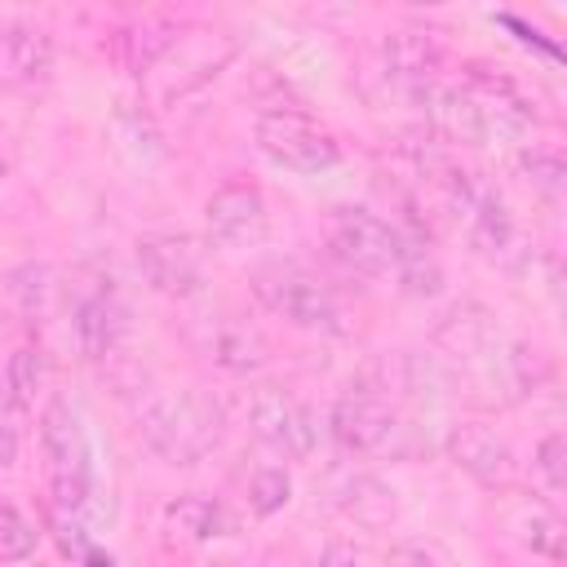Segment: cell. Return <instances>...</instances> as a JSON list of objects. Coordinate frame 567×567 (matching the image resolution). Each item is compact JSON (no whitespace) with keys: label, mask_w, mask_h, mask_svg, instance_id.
<instances>
[{"label":"cell","mask_w":567,"mask_h":567,"mask_svg":"<svg viewBox=\"0 0 567 567\" xmlns=\"http://www.w3.org/2000/svg\"><path fill=\"white\" fill-rule=\"evenodd\" d=\"M509 532L532 549V554H540V558H563V540H567V527H563V518L549 509V505H523L518 509V518H509Z\"/></svg>","instance_id":"cell-18"},{"label":"cell","mask_w":567,"mask_h":567,"mask_svg":"<svg viewBox=\"0 0 567 567\" xmlns=\"http://www.w3.org/2000/svg\"><path fill=\"white\" fill-rule=\"evenodd\" d=\"M35 554V527L22 509L0 505V563H22Z\"/></svg>","instance_id":"cell-21"},{"label":"cell","mask_w":567,"mask_h":567,"mask_svg":"<svg viewBox=\"0 0 567 567\" xmlns=\"http://www.w3.org/2000/svg\"><path fill=\"white\" fill-rule=\"evenodd\" d=\"M399 279H403V288L408 292H416V297H430V292H439V284H443V275H439V266L421 252V248H412V244H403V252H399Z\"/></svg>","instance_id":"cell-23"},{"label":"cell","mask_w":567,"mask_h":567,"mask_svg":"<svg viewBox=\"0 0 567 567\" xmlns=\"http://www.w3.org/2000/svg\"><path fill=\"white\" fill-rule=\"evenodd\" d=\"M40 447L58 514H80L89 505V443L66 399H53L40 412Z\"/></svg>","instance_id":"cell-2"},{"label":"cell","mask_w":567,"mask_h":567,"mask_svg":"<svg viewBox=\"0 0 567 567\" xmlns=\"http://www.w3.org/2000/svg\"><path fill=\"white\" fill-rule=\"evenodd\" d=\"M164 527L177 540H213L226 532V509L208 496H177L164 505Z\"/></svg>","instance_id":"cell-15"},{"label":"cell","mask_w":567,"mask_h":567,"mask_svg":"<svg viewBox=\"0 0 567 567\" xmlns=\"http://www.w3.org/2000/svg\"><path fill=\"white\" fill-rule=\"evenodd\" d=\"M385 567H443L425 545H394L385 554Z\"/></svg>","instance_id":"cell-27"},{"label":"cell","mask_w":567,"mask_h":567,"mask_svg":"<svg viewBox=\"0 0 567 567\" xmlns=\"http://www.w3.org/2000/svg\"><path fill=\"white\" fill-rule=\"evenodd\" d=\"M465 217H470V239H474L478 252H492L496 257V252H505L514 244V221H509L501 195H492V190L478 186V195H474V204H470Z\"/></svg>","instance_id":"cell-17"},{"label":"cell","mask_w":567,"mask_h":567,"mask_svg":"<svg viewBox=\"0 0 567 567\" xmlns=\"http://www.w3.org/2000/svg\"><path fill=\"white\" fill-rule=\"evenodd\" d=\"M40 377H44V363H40V350L22 346L9 354L4 372H0V408H31L35 403V390H40Z\"/></svg>","instance_id":"cell-19"},{"label":"cell","mask_w":567,"mask_h":567,"mask_svg":"<svg viewBox=\"0 0 567 567\" xmlns=\"http://www.w3.org/2000/svg\"><path fill=\"white\" fill-rule=\"evenodd\" d=\"M124 328H128L124 306H120L111 292L89 297V301L80 306V315H75V337H80V350H84L89 359H106V354L120 346Z\"/></svg>","instance_id":"cell-14"},{"label":"cell","mask_w":567,"mask_h":567,"mask_svg":"<svg viewBox=\"0 0 567 567\" xmlns=\"http://www.w3.org/2000/svg\"><path fill=\"white\" fill-rule=\"evenodd\" d=\"M439 62H443V44H439L434 31L403 27V31L385 35V66H390V75H399L408 84H425V80H434Z\"/></svg>","instance_id":"cell-13"},{"label":"cell","mask_w":567,"mask_h":567,"mask_svg":"<svg viewBox=\"0 0 567 567\" xmlns=\"http://www.w3.org/2000/svg\"><path fill=\"white\" fill-rule=\"evenodd\" d=\"M412 97L430 124L434 137H447V142H487L483 133V115L474 106V97L465 93V84H443V80H425V84H412Z\"/></svg>","instance_id":"cell-9"},{"label":"cell","mask_w":567,"mask_h":567,"mask_svg":"<svg viewBox=\"0 0 567 567\" xmlns=\"http://www.w3.org/2000/svg\"><path fill=\"white\" fill-rule=\"evenodd\" d=\"M53 275H49V266H22L18 275H13V297H18V306L27 310V315H44V306H49V292H53V284H49Z\"/></svg>","instance_id":"cell-25"},{"label":"cell","mask_w":567,"mask_h":567,"mask_svg":"<svg viewBox=\"0 0 567 567\" xmlns=\"http://www.w3.org/2000/svg\"><path fill=\"white\" fill-rule=\"evenodd\" d=\"M447 456L483 487H505L514 478V456H509V443L483 425V421H456L447 430Z\"/></svg>","instance_id":"cell-10"},{"label":"cell","mask_w":567,"mask_h":567,"mask_svg":"<svg viewBox=\"0 0 567 567\" xmlns=\"http://www.w3.org/2000/svg\"><path fill=\"white\" fill-rule=\"evenodd\" d=\"M328 430H332V439H337L346 452H381L399 425H394V408H390L381 394L350 385V390L332 403Z\"/></svg>","instance_id":"cell-7"},{"label":"cell","mask_w":567,"mask_h":567,"mask_svg":"<svg viewBox=\"0 0 567 567\" xmlns=\"http://www.w3.org/2000/svg\"><path fill=\"white\" fill-rule=\"evenodd\" d=\"M319 567H359V554H354V545H346V540H332V545L323 549Z\"/></svg>","instance_id":"cell-28"},{"label":"cell","mask_w":567,"mask_h":567,"mask_svg":"<svg viewBox=\"0 0 567 567\" xmlns=\"http://www.w3.org/2000/svg\"><path fill=\"white\" fill-rule=\"evenodd\" d=\"M137 430L168 465H195L221 439V408L199 390L146 394L137 403Z\"/></svg>","instance_id":"cell-1"},{"label":"cell","mask_w":567,"mask_h":567,"mask_svg":"<svg viewBox=\"0 0 567 567\" xmlns=\"http://www.w3.org/2000/svg\"><path fill=\"white\" fill-rule=\"evenodd\" d=\"M257 146L284 164V168H297V173H323L341 159V146L332 142L328 128H319L310 115L292 111V106H270L257 115Z\"/></svg>","instance_id":"cell-4"},{"label":"cell","mask_w":567,"mask_h":567,"mask_svg":"<svg viewBox=\"0 0 567 567\" xmlns=\"http://www.w3.org/2000/svg\"><path fill=\"white\" fill-rule=\"evenodd\" d=\"M536 474H540V483L558 496L563 487H567V439L554 430V434H545L540 439V447H536Z\"/></svg>","instance_id":"cell-24"},{"label":"cell","mask_w":567,"mask_h":567,"mask_svg":"<svg viewBox=\"0 0 567 567\" xmlns=\"http://www.w3.org/2000/svg\"><path fill=\"white\" fill-rule=\"evenodd\" d=\"M523 173H527V182L532 186H540L545 195H558L563 190V159H558V151H545V146H532V151H523Z\"/></svg>","instance_id":"cell-26"},{"label":"cell","mask_w":567,"mask_h":567,"mask_svg":"<svg viewBox=\"0 0 567 567\" xmlns=\"http://www.w3.org/2000/svg\"><path fill=\"white\" fill-rule=\"evenodd\" d=\"M18 461V430L0 416V470H9Z\"/></svg>","instance_id":"cell-29"},{"label":"cell","mask_w":567,"mask_h":567,"mask_svg":"<svg viewBox=\"0 0 567 567\" xmlns=\"http://www.w3.org/2000/svg\"><path fill=\"white\" fill-rule=\"evenodd\" d=\"M204 221H208V235L217 244H248L261 235L266 226V199L257 186L248 182H230V186H217L204 204Z\"/></svg>","instance_id":"cell-11"},{"label":"cell","mask_w":567,"mask_h":567,"mask_svg":"<svg viewBox=\"0 0 567 567\" xmlns=\"http://www.w3.org/2000/svg\"><path fill=\"white\" fill-rule=\"evenodd\" d=\"M248 421H252V434L275 447L279 456L288 461H306L315 452V421L310 412L279 385H261L248 403Z\"/></svg>","instance_id":"cell-6"},{"label":"cell","mask_w":567,"mask_h":567,"mask_svg":"<svg viewBox=\"0 0 567 567\" xmlns=\"http://www.w3.org/2000/svg\"><path fill=\"white\" fill-rule=\"evenodd\" d=\"M257 297H261L266 310H275L292 328H306V332H341L346 328L341 297L319 275H310L301 266H270V270H261L257 275Z\"/></svg>","instance_id":"cell-3"},{"label":"cell","mask_w":567,"mask_h":567,"mask_svg":"<svg viewBox=\"0 0 567 567\" xmlns=\"http://www.w3.org/2000/svg\"><path fill=\"white\" fill-rule=\"evenodd\" d=\"M328 248L341 266H350L359 275H385L399 266L403 235L394 226H385L377 213L346 204V208H332V217H328Z\"/></svg>","instance_id":"cell-5"},{"label":"cell","mask_w":567,"mask_h":567,"mask_svg":"<svg viewBox=\"0 0 567 567\" xmlns=\"http://www.w3.org/2000/svg\"><path fill=\"white\" fill-rule=\"evenodd\" d=\"M288 501H292V478H288V470L261 465V470L248 478V505H252V514L270 518V514H279Z\"/></svg>","instance_id":"cell-20"},{"label":"cell","mask_w":567,"mask_h":567,"mask_svg":"<svg viewBox=\"0 0 567 567\" xmlns=\"http://www.w3.org/2000/svg\"><path fill=\"white\" fill-rule=\"evenodd\" d=\"M49 66H53V40L44 27L13 22L0 31V80L35 84L49 75Z\"/></svg>","instance_id":"cell-12"},{"label":"cell","mask_w":567,"mask_h":567,"mask_svg":"<svg viewBox=\"0 0 567 567\" xmlns=\"http://www.w3.org/2000/svg\"><path fill=\"white\" fill-rule=\"evenodd\" d=\"M261 341L248 332V328H230V332H221L217 337V363L221 368H230V372H252V368H261Z\"/></svg>","instance_id":"cell-22"},{"label":"cell","mask_w":567,"mask_h":567,"mask_svg":"<svg viewBox=\"0 0 567 567\" xmlns=\"http://www.w3.org/2000/svg\"><path fill=\"white\" fill-rule=\"evenodd\" d=\"M137 270L164 297H190L199 288V248L186 235L137 239Z\"/></svg>","instance_id":"cell-8"},{"label":"cell","mask_w":567,"mask_h":567,"mask_svg":"<svg viewBox=\"0 0 567 567\" xmlns=\"http://www.w3.org/2000/svg\"><path fill=\"white\" fill-rule=\"evenodd\" d=\"M337 505H341L354 523H363V527H385V523L394 518V509H399L394 492H390L381 478H372V474H354V478H346Z\"/></svg>","instance_id":"cell-16"}]
</instances>
